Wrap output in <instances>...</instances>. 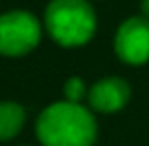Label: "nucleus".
I'll return each mask as SVG.
<instances>
[{
	"instance_id": "7ed1b4c3",
	"label": "nucleus",
	"mask_w": 149,
	"mask_h": 146,
	"mask_svg": "<svg viewBox=\"0 0 149 146\" xmlns=\"http://www.w3.org/2000/svg\"><path fill=\"white\" fill-rule=\"evenodd\" d=\"M45 24L28 10L0 14V56H26L42 40Z\"/></svg>"
},
{
	"instance_id": "1a4fd4ad",
	"label": "nucleus",
	"mask_w": 149,
	"mask_h": 146,
	"mask_svg": "<svg viewBox=\"0 0 149 146\" xmlns=\"http://www.w3.org/2000/svg\"><path fill=\"white\" fill-rule=\"evenodd\" d=\"M24 146H28V144H24Z\"/></svg>"
},
{
	"instance_id": "6e6552de",
	"label": "nucleus",
	"mask_w": 149,
	"mask_h": 146,
	"mask_svg": "<svg viewBox=\"0 0 149 146\" xmlns=\"http://www.w3.org/2000/svg\"><path fill=\"white\" fill-rule=\"evenodd\" d=\"M139 4H141V14L149 18V0H141Z\"/></svg>"
},
{
	"instance_id": "423d86ee",
	"label": "nucleus",
	"mask_w": 149,
	"mask_h": 146,
	"mask_svg": "<svg viewBox=\"0 0 149 146\" xmlns=\"http://www.w3.org/2000/svg\"><path fill=\"white\" fill-rule=\"evenodd\" d=\"M26 122V110L22 104L4 100L0 102V142L12 140L20 134Z\"/></svg>"
},
{
	"instance_id": "f03ea898",
	"label": "nucleus",
	"mask_w": 149,
	"mask_h": 146,
	"mask_svg": "<svg viewBox=\"0 0 149 146\" xmlns=\"http://www.w3.org/2000/svg\"><path fill=\"white\" fill-rule=\"evenodd\" d=\"M45 32L63 48H79L93 40L97 12L91 0H50L45 10Z\"/></svg>"
},
{
	"instance_id": "20e7f679",
	"label": "nucleus",
	"mask_w": 149,
	"mask_h": 146,
	"mask_svg": "<svg viewBox=\"0 0 149 146\" xmlns=\"http://www.w3.org/2000/svg\"><path fill=\"white\" fill-rule=\"evenodd\" d=\"M115 54L129 66H141L149 62V18L129 16L119 24L115 32Z\"/></svg>"
},
{
	"instance_id": "0eeeda50",
	"label": "nucleus",
	"mask_w": 149,
	"mask_h": 146,
	"mask_svg": "<svg viewBox=\"0 0 149 146\" xmlns=\"http://www.w3.org/2000/svg\"><path fill=\"white\" fill-rule=\"evenodd\" d=\"M89 94V86L81 76H71L63 82V98L71 102H83Z\"/></svg>"
},
{
	"instance_id": "39448f33",
	"label": "nucleus",
	"mask_w": 149,
	"mask_h": 146,
	"mask_svg": "<svg viewBox=\"0 0 149 146\" xmlns=\"http://www.w3.org/2000/svg\"><path fill=\"white\" fill-rule=\"evenodd\" d=\"M131 100V86L123 76H105L89 86L87 102L93 112L115 114Z\"/></svg>"
},
{
	"instance_id": "f257e3e1",
	"label": "nucleus",
	"mask_w": 149,
	"mask_h": 146,
	"mask_svg": "<svg viewBox=\"0 0 149 146\" xmlns=\"http://www.w3.org/2000/svg\"><path fill=\"white\" fill-rule=\"evenodd\" d=\"M34 132L42 146H93L99 126L89 106L63 98L42 108Z\"/></svg>"
}]
</instances>
